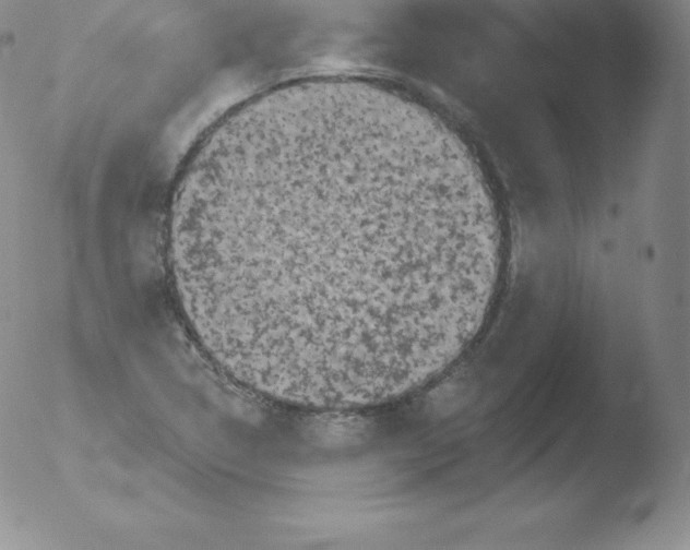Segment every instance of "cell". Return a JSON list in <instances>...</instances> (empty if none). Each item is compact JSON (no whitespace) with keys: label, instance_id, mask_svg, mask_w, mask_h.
<instances>
[{"label":"cell","instance_id":"obj_1","mask_svg":"<svg viewBox=\"0 0 690 550\" xmlns=\"http://www.w3.org/2000/svg\"><path fill=\"white\" fill-rule=\"evenodd\" d=\"M171 282L205 350L272 395L354 399L439 368L496 278L489 203L462 143L383 83L273 87L187 172Z\"/></svg>","mask_w":690,"mask_h":550}]
</instances>
